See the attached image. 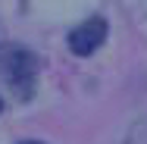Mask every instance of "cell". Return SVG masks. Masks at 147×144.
<instances>
[{
    "instance_id": "cell-3",
    "label": "cell",
    "mask_w": 147,
    "mask_h": 144,
    "mask_svg": "<svg viewBox=\"0 0 147 144\" xmlns=\"http://www.w3.org/2000/svg\"><path fill=\"white\" fill-rule=\"evenodd\" d=\"M22 144H41V141H22Z\"/></svg>"
},
{
    "instance_id": "cell-1",
    "label": "cell",
    "mask_w": 147,
    "mask_h": 144,
    "mask_svg": "<svg viewBox=\"0 0 147 144\" xmlns=\"http://www.w3.org/2000/svg\"><path fill=\"white\" fill-rule=\"evenodd\" d=\"M0 72H3L6 85L22 100H28L34 91V82H38V57L25 47H6L0 53Z\"/></svg>"
},
{
    "instance_id": "cell-2",
    "label": "cell",
    "mask_w": 147,
    "mask_h": 144,
    "mask_svg": "<svg viewBox=\"0 0 147 144\" xmlns=\"http://www.w3.org/2000/svg\"><path fill=\"white\" fill-rule=\"evenodd\" d=\"M107 31H110V25H107L103 16H91V19H85L82 25H75L69 31V50L75 57H91L107 41Z\"/></svg>"
}]
</instances>
